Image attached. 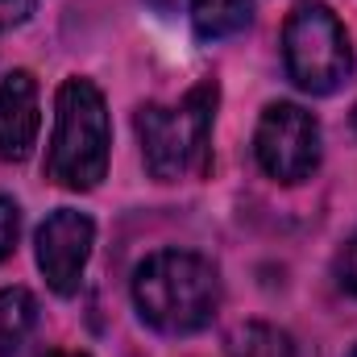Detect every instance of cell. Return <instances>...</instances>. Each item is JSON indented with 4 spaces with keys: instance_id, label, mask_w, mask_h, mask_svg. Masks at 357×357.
<instances>
[{
    "instance_id": "13",
    "label": "cell",
    "mask_w": 357,
    "mask_h": 357,
    "mask_svg": "<svg viewBox=\"0 0 357 357\" xmlns=\"http://www.w3.org/2000/svg\"><path fill=\"white\" fill-rule=\"evenodd\" d=\"M33 8H38V0H0V29H13V25L29 21Z\"/></svg>"
},
{
    "instance_id": "9",
    "label": "cell",
    "mask_w": 357,
    "mask_h": 357,
    "mask_svg": "<svg viewBox=\"0 0 357 357\" xmlns=\"http://www.w3.org/2000/svg\"><path fill=\"white\" fill-rule=\"evenodd\" d=\"M254 21V0H191V25L204 42L241 33Z\"/></svg>"
},
{
    "instance_id": "3",
    "label": "cell",
    "mask_w": 357,
    "mask_h": 357,
    "mask_svg": "<svg viewBox=\"0 0 357 357\" xmlns=\"http://www.w3.org/2000/svg\"><path fill=\"white\" fill-rule=\"evenodd\" d=\"M108 108L104 96L91 79H67L54 96V137H50V158L46 175L67 191H91L108 175Z\"/></svg>"
},
{
    "instance_id": "12",
    "label": "cell",
    "mask_w": 357,
    "mask_h": 357,
    "mask_svg": "<svg viewBox=\"0 0 357 357\" xmlns=\"http://www.w3.org/2000/svg\"><path fill=\"white\" fill-rule=\"evenodd\" d=\"M337 278H341V287L357 295V233L345 241V250H341V258H337Z\"/></svg>"
},
{
    "instance_id": "1",
    "label": "cell",
    "mask_w": 357,
    "mask_h": 357,
    "mask_svg": "<svg viewBox=\"0 0 357 357\" xmlns=\"http://www.w3.org/2000/svg\"><path fill=\"white\" fill-rule=\"evenodd\" d=\"M133 303L154 333L191 337L212 324L220 307V278L199 254L158 250L133 270Z\"/></svg>"
},
{
    "instance_id": "14",
    "label": "cell",
    "mask_w": 357,
    "mask_h": 357,
    "mask_svg": "<svg viewBox=\"0 0 357 357\" xmlns=\"http://www.w3.org/2000/svg\"><path fill=\"white\" fill-rule=\"evenodd\" d=\"M50 357H88V354H50Z\"/></svg>"
},
{
    "instance_id": "15",
    "label": "cell",
    "mask_w": 357,
    "mask_h": 357,
    "mask_svg": "<svg viewBox=\"0 0 357 357\" xmlns=\"http://www.w3.org/2000/svg\"><path fill=\"white\" fill-rule=\"evenodd\" d=\"M354 129H357V108H354Z\"/></svg>"
},
{
    "instance_id": "7",
    "label": "cell",
    "mask_w": 357,
    "mask_h": 357,
    "mask_svg": "<svg viewBox=\"0 0 357 357\" xmlns=\"http://www.w3.org/2000/svg\"><path fill=\"white\" fill-rule=\"evenodd\" d=\"M42 108H38V84L29 71H13L0 79V158L25 162L38 146Z\"/></svg>"
},
{
    "instance_id": "6",
    "label": "cell",
    "mask_w": 357,
    "mask_h": 357,
    "mask_svg": "<svg viewBox=\"0 0 357 357\" xmlns=\"http://www.w3.org/2000/svg\"><path fill=\"white\" fill-rule=\"evenodd\" d=\"M33 245H38V270L46 274V287L54 295H75L96 245V225L88 212L59 208L42 220Z\"/></svg>"
},
{
    "instance_id": "5",
    "label": "cell",
    "mask_w": 357,
    "mask_h": 357,
    "mask_svg": "<svg viewBox=\"0 0 357 357\" xmlns=\"http://www.w3.org/2000/svg\"><path fill=\"white\" fill-rule=\"evenodd\" d=\"M320 121L299 104H270L254 133L258 167L278 183H303L320 167Z\"/></svg>"
},
{
    "instance_id": "10",
    "label": "cell",
    "mask_w": 357,
    "mask_h": 357,
    "mask_svg": "<svg viewBox=\"0 0 357 357\" xmlns=\"http://www.w3.org/2000/svg\"><path fill=\"white\" fill-rule=\"evenodd\" d=\"M229 354L233 357H295V345L274 324H245V328L233 333Z\"/></svg>"
},
{
    "instance_id": "4",
    "label": "cell",
    "mask_w": 357,
    "mask_h": 357,
    "mask_svg": "<svg viewBox=\"0 0 357 357\" xmlns=\"http://www.w3.org/2000/svg\"><path fill=\"white\" fill-rule=\"evenodd\" d=\"M282 63L291 84L307 96H333L354 75V46L337 13L299 4L282 25Z\"/></svg>"
},
{
    "instance_id": "11",
    "label": "cell",
    "mask_w": 357,
    "mask_h": 357,
    "mask_svg": "<svg viewBox=\"0 0 357 357\" xmlns=\"http://www.w3.org/2000/svg\"><path fill=\"white\" fill-rule=\"evenodd\" d=\"M17 237H21V208H17L8 195H0V262L13 258Z\"/></svg>"
},
{
    "instance_id": "8",
    "label": "cell",
    "mask_w": 357,
    "mask_h": 357,
    "mask_svg": "<svg viewBox=\"0 0 357 357\" xmlns=\"http://www.w3.org/2000/svg\"><path fill=\"white\" fill-rule=\"evenodd\" d=\"M38 328V299L25 287H4L0 291V357L21 354L29 333Z\"/></svg>"
},
{
    "instance_id": "16",
    "label": "cell",
    "mask_w": 357,
    "mask_h": 357,
    "mask_svg": "<svg viewBox=\"0 0 357 357\" xmlns=\"http://www.w3.org/2000/svg\"><path fill=\"white\" fill-rule=\"evenodd\" d=\"M349 357H357V349H354V354H349Z\"/></svg>"
},
{
    "instance_id": "2",
    "label": "cell",
    "mask_w": 357,
    "mask_h": 357,
    "mask_svg": "<svg viewBox=\"0 0 357 357\" xmlns=\"http://www.w3.org/2000/svg\"><path fill=\"white\" fill-rule=\"evenodd\" d=\"M216 84L204 79L178 104H142L133 125L142 142L146 171L162 183L204 175L212 158V121H216Z\"/></svg>"
}]
</instances>
